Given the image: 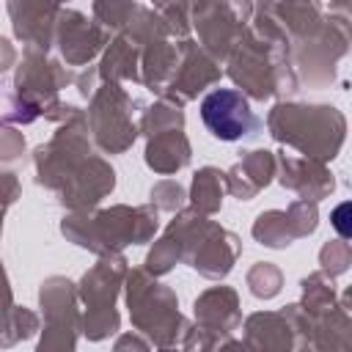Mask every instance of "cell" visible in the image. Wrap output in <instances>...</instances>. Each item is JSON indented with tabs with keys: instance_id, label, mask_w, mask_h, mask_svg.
I'll list each match as a JSON object with an SVG mask.
<instances>
[{
	"instance_id": "6da1fadb",
	"label": "cell",
	"mask_w": 352,
	"mask_h": 352,
	"mask_svg": "<svg viewBox=\"0 0 352 352\" xmlns=\"http://www.w3.org/2000/svg\"><path fill=\"white\" fill-rule=\"evenodd\" d=\"M201 118L206 129L220 140H239L258 129V118L248 96L234 88H217L206 94L201 102Z\"/></svg>"
},
{
	"instance_id": "7a4b0ae2",
	"label": "cell",
	"mask_w": 352,
	"mask_h": 352,
	"mask_svg": "<svg viewBox=\"0 0 352 352\" xmlns=\"http://www.w3.org/2000/svg\"><path fill=\"white\" fill-rule=\"evenodd\" d=\"M330 223H333V228H336L341 236L352 239V201L338 204V206L333 209V214H330Z\"/></svg>"
}]
</instances>
